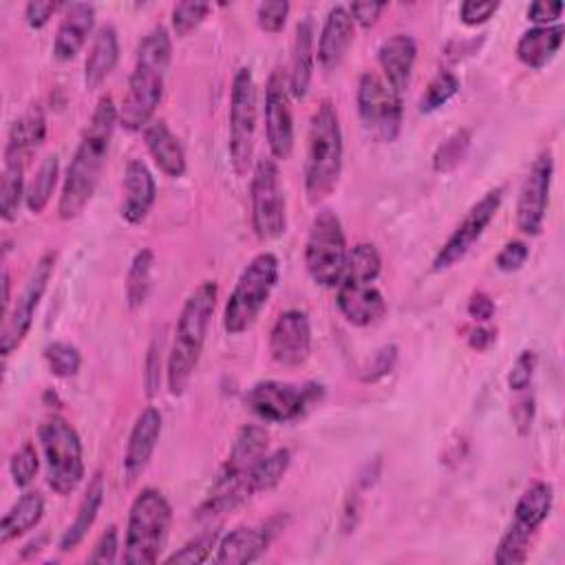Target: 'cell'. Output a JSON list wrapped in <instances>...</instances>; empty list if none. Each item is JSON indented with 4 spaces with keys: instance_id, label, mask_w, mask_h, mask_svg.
Masks as SVG:
<instances>
[{
    "instance_id": "obj_1",
    "label": "cell",
    "mask_w": 565,
    "mask_h": 565,
    "mask_svg": "<svg viewBox=\"0 0 565 565\" xmlns=\"http://www.w3.org/2000/svg\"><path fill=\"white\" fill-rule=\"evenodd\" d=\"M117 126H119V110L113 104V97L110 95L99 97L64 174V183L57 201V214L62 221L77 218L88 205V201L93 199L102 170L106 166Z\"/></svg>"
},
{
    "instance_id": "obj_2",
    "label": "cell",
    "mask_w": 565,
    "mask_h": 565,
    "mask_svg": "<svg viewBox=\"0 0 565 565\" xmlns=\"http://www.w3.org/2000/svg\"><path fill=\"white\" fill-rule=\"evenodd\" d=\"M172 60V40L166 26L150 29L137 44L128 90L119 108V126L128 132L143 130L161 104L166 73Z\"/></svg>"
},
{
    "instance_id": "obj_3",
    "label": "cell",
    "mask_w": 565,
    "mask_h": 565,
    "mask_svg": "<svg viewBox=\"0 0 565 565\" xmlns=\"http://www.w3.org/2000/svg\"><path fill=\"white\" fill-rule=\"evenodd\" d=\"M216 296H218L216 280H203L188 294L179 311L174 340H172L168 364H166L168 391L174 397L185 393L192 380V373L201 360L210 318L216 307Z\"/></svg>"
},
{
    "instance_id": "obj_4",
    "label": "cell",
    "mask_w": 565,
    "mask_h": 565,
    "mask_svg": "<svg viewBox=\"0 0 565 565\" xmlns=\"http://www.w3.org/2000/svg\"><path fill=\"white\" fill-rule=\"evenodd\" d=\"M342 126L331 99H322L309 121L305 154V192L311 205L322 203L338 185L342 174Z\"/></svg>"
},
{
    "instance_id": "obj_5",
    "label": "cell",
    "mask_w": 565,
    "mask_h": 565,
    "mask_svg": "<svg viewBox=\"0 0 565 565\" xmlns=\"http://www.w3.org/2000/svg\"><path fill=\"white\" fill-rule=\"evenodd\" d=\"M172 523V508L166 494L157 488H143L128 512L124 563L152 565L159 561Z\"/></svg>"
},
{
    "instance_id": "obj_6",
    "label": "cell",
    "mask_w": 565,
    "mask_h": 565,
    "mask_svg": "<svg viewBox=\"0 0 565 565\" xmlns=\"http://www.w3.org/2000/svg\"><path fill=\"white\" fill-rule=\"evenodd\" d=\"M278 258L271 252L256 254L243 267L223 309V327L230 335H241L256 322L278 282Z\"/></svg>"
},
{
    "instance_id": "obj_7",
    "label": "cell",
    "mask_w": 565,
    "mask_h": 565,
    "mask_svg": "<svg viewBox=\"0 0 565 565\" xmlns=\"http://www.w3.org/2000/svg\"><path fill=\"white\" fill-rule=\"evenodd\" d=\"M40 448L46 463V483L60 494L68 497L84 479V455L77 430L60 415H53L40 424Z\"/></svg>"
},
{
    "instance_id": "obj_8",
    "label": "cell",
    "mask_w": 565,
    "mask_h": 565,
    "mask_svg": "<svg viewBox=\"0 0 565 565\" xmlns=\"http://www.w3.org/2000/svg\"><path fill=\"white\" fill-rule=\"evenodd\" d=\"M552 503H554V488L547 481H534L523 490V494L514 505L512 523L503 532L494 550V563L519 565L527 561L530 541L550 516Z\"/></svg>"
},
{
    "instance_id": "obj_9",
    "label": "cell",
    "mask_w": 565,
    "mask_h": 565,
    "mask_svg": "<svg viewBox=\"0 0 565 565\" xmlns=\"http://www.w3.org/2000/svg\"><path fill=\"white\" fill-rule=\"evenodd\" d=\"M258 121V90L249 66H241L234 73L232 90H230V135L227 150L232 168L238 177H245L252 168L254 159V137Z\"/></svg>"
},
{
    "instance_id": "obj_10",
    "label": "cell",
    "mask_w": 565,
    "mask_h": 565,
    "mask_svg": "<svg viewBox=\"0 0 565 565\" xmlns=\"http://www.w3.org/2000/svg\"><path fill=\"white\" fill-rule=\"evenodd\" d=\"M324 395L322 384L318 382H280V380H260L245 393L247 408L267 424H289L309 413Z\"/></svg>"
},
{
    "instance_id": "obj_11",
    "label": "cell",
    "mask_w": 565,
    "mask_h": 565,
    "mask_svg": "<svg viewBox=\"0 0 565 565\" xmlns=\"http://www.w3.org/2000/svg\"><path fill=\"white\" fill-rule=\"evenodd\" d=\"M347 252V236L338 214L333 210H320L305 241V267L311 280L327 289L338 287Z\"/></svg>"
},
{
    "instance_id": "obj_12",
    "label": "cell",
    "mask_w": 565,
    "mask_h": 565,
    "mask_svg": "<svg viewBox=\"0 0 565 565\" xmlns=\"http://www.w3.org/2000/svg\"><path fill=\"white\" fill-rule=\"evenodd\" d=\"M249 214L260 241H276L287 232V199L280 183L278 161L260 157L249 177Z\"/></svg>"
},
{
    "instance_id": "obj_13",
    "label": "cell",
    "mask_w": 565,
    "mask_h": 565,
    "mask_svg": "<svg viewBox=\"0 0 565 565\" xmlns=\"http://www.w3.org/2000/svg\"><path fill=\"white\" fill-rule=\"evenodd\" d=\"M358 117L364 130L380 143H391L402 130V95H397L377 73H362L355 90Z\"/></svg>"
},
{
    "instance_id": "obj_14",
    "label": "cell",
    "mask_w": 565,
    "mask_h": 565,
    "mask_svg": "<svg viewBox=\"0 0 565 565\" xmlns=\"http://www.w3.org/2000/svg\"><path fill=\"white\" fill-rule=\"evenodd\" d=\"M53 269H55V254L44 252L38 258V263L33 265L13 307H9L4 311V320H2V329H0V353L4 358L11 355L24 342V338L33 324L35 309L49 287L51 276H53Z\"/></svg>"
},
{
    "instance_id": "obj_15",
    "label": "cell",
    "mask_w": 565,
    "mask_h": 565,
    "mask_svg": "<svg viewBox=\"0 0 565 565\" xmlns=\"http://www.w3.org/2000/svg\"><path fill=\"white\" fill-rule=\"evenodd\" d=\"M501 201H503V188H492L466 212L461 223L452 230V234L435 254L433 271L450 269L475 247V243L483 236L488 225L494 221L501 207Z\"/></svg>"
},
{
    "instance_id": "obj_16",
    "label": "cell",
    "mask_w": 565,
    "mask_h": 565,
    "mask_svg": "<svg viewBox=\"0 0 565 565\" xmlns=\"http://www.w3.org/2000/svg\"><path fill=\"white\" fill-rule=\"evenodd\" d=\"M554 177V154L550 148L541 150L532 161L516 196V227L525 236H539L550 203V188Z\"/></svg>"
},
{
    "instance_id": "obj_17",
    "label": "cell",
    "mask_w": 565,
    "mask_h": 565,
    "mask_svg": "<svg viewBox=\"0 0 565 565\" xmlns=\"http://www.w3.org/2000/svg\"><path fill=\"white\" fill-rule=\"evenodd\" d=\"M289 97L287 75L280 68L271 71L265 84L263 117L269 154L276 161H287L294 152V115Z\"/></svg>"
},
{
    "instance_id": "obj_18",
    "label": "cell",
    "mask_w": 565,
    "mask_h": 565,
    "mask_svg": "<svg viewBox=\"0 0 565 565\" xmlns=\"http://www.w3.org/2000/svg\"><path fill=\"white\" fill-rule=\"evenodd\" d=\"M311 353V322L302 309H285L269 331V355L276 364L296 369Z\"/></svg>"
},
{
    "instance_id": "obj_19",
    "label": "cell",
    "mask_w": 565,
    "mask_h": 565,
    "mask_svg": "<svg viewBox=\"0 0 565 565\" xmlns=\"http://www.w3.org/2000/svg\"><path fill=\"white\" fill-rule=\"evenodd\" d=\"M282 525V519L276 516L260 525H238L230 530L218 539L214 561L227 565H245L260 558Z\"/></svg>"
},
{
    "instance_id": "obj_20",
    "label": "cell",
    "mask_w": 565,
    "mask_h": 565,
    "mask_svg": "<svg viewBox=\"0 0 565 565\" xmlns=\"http://www.w3.org/2000/svg\"><path fill=\"white\" fill-rule=\"evenodd\" d=\"M335 289V305L353 327L375 324L386 313V300L373 282L340 280Z\"/></svg>"
},
{
    "instance_id": "obj_21",
    "label": "cell",
    "mask_w": 565,
    "mask_h": 565,
    "mask_svg": "<svg viewBox=\"0 0 565 565\" xmlns=\"http://www.w3.org/2000/svg\"><path fill=\"white\" fill-rule=\"evenodd\" d=\"M161 413L154 406H146L137 415L124 452V472L128 481H135L150 463L161 435Z\"/></svg>"
},
{
    "instance_id": "obj_22",
    "label": "cell",
    "mask_w": 565,
    "mask_h": 565,
    "mask_svg": "<svg viewBox=\"0 0 565 565\" xmlns=\"http://www.w3.org/2000/svg\"><path fill=\"white\" fill-rule=\"evenodd\" d=\"M269 452V433L265 426L245 424L227 452V459L218 472V479L225 481H247L249 470Z\"/></svg>"
},
{
    "instance_id": "obj_23",
    "label": "cell",
    "mask_w": 565,
    "mask_h": 565,
    "mask_svg": "<svg viewBox=\"0 0 565 565\" xmlns=\"http://www.w3.org/2000/svg\"><path fill=\"white\" fill-rule=\"evenodd\" d=\"M121 190H124L121 218L128 225H139L141 221H146V216L152 210L154 199H157L154 177L141 159H130L126 163Z\"/></svg>"
},
{
    "instance_id": "obj_24",
    "label": "cell",
    "mask_w": 565,
    "mask_h": 565,
    "mask_svg": "<svg viewBox=\"0 0 565 565\" xmlns=\"http://www.w3.org/2000/svg\"><path fill=\"white\" fill-rule=\"evenodd\" d=\"M353 38H355V22L349 9L342 4L331 7L318 38V49H316L318 64L327 73L335 71L342 64Z\"/></svg>"
},
{
    "instance_id": "obj_25",
    "label": "cell",
    "mask_w": 565,
    "mask_h": 565,
    "mask_svg": "<svg viewBox=\"0 0 565 565\" xmlns=\"http://www.w3.org/2000/svg\"><path fill=\"white\" fill-rule=\"evenodd\" d=\"M417 60V42L408 33H393L382 40L377 49V62L384 73V82L397 93L404 95L411 84V73Z\"/></svg>"
},
{
    "instance_id": "obj_26",
    "label": "cell",
    "mask_w": 565,
    "mask_h": 565,
    "mask_svg": "<svg viewBox=\"0 0 565 565\" xmlns=\"http://www.w3.org/2000/svg\"><path fill=\"white\" fill-rule=\"evenodd\" d=\"M62 9L64 15L55 31L53 55L60 62H68L82 51L95 26V7L88 2H68Z\"/></svg>"
},
{
    "instance_id": "obj_27",
    "label": "cell",
    "mask_w": 565,
    "mask_h": 565,
    "mask_svg": "<svg viewBox=\"0 0 565 565\" xmlns=\"http://www.w3.org/2000/svg\"><path fill=\"white\" fill-rule=\"evenodd\" d=\"M313 62H316V26H313V18L305 15L296 24L289 71H287V86L294 99L307 97L311 77H313Z\"/></svg>"
},
{
    "instance_id": "obj_28",
    "label": "cell",
    "mask_w": 565,
    "mask_h": 565,
    "mask_svg": "<svg viewBox=\"0 0 565 565\" xmlns=\"http://www.w3.org/2000/svg\"><path fill=\"white\" fill-rule=\"evenodd\" d=\"M143 143H146L152 161L166 177L179 179L185 174V168H188L185 150H183L181 141L177 139V135L168 128L166 121L152 119L143 128Z\"/></svg>"
},
{
    "instance_id": "obj_29",
    "label": "cell",
    "mask_w": 565,
    "mask_h": 565,
    "mask_svg": "<svg viewBox=\"0 0 565 565\" xmlns=\"http://www.w3.org/2000/svg\"><path fill=\"white\" fill-rule=\"evenodd\" d=\"M563 33H565V26L561 22L550 26H532L523 31L514 49L519 62L532 71H541L558 53L563 44Z\"/></svg>"
},
{
    "instance_id": "obj_30",
    "label": "cell",
    "mask_w": 565,
    "mask_h": 565,
    "mask_svg": "<svg viewBox=\"0 0 565 565\" xmlns=\"http://www.w3.org/2000/svg\"><path fill=\"white\" fill-rule=\"evenodd\" d=\"M119 62V38L113 24L97 29L84 62V84L88 90L99 88Z\"/></svg>"
},
{
    "instance_id": "obj_31",
    "label": "cell",
    "mask_w": 565,
    "mask_h": 565,
    "mask_svg": "<svg viewBox=\"0 0 565 565\" xmlns=\"http://www.w3.org/2000/svg\"><path fill=\"white\" fill-rule=\"evenodd\" d=\"M104 494H106L104 477L97 472V475L90 479V483H88V488H86V492H84V497H82V501H79V508H77V514H75L73 523H71V525L64 530V534L60 536L57 547H60L62 552L75 550V547L86 539L88 530L93 527V523H95V519H97V514H99V510H102Z\"/></svg>"
},
{
    "instance_id": "obj_32",
    "label": "cell",
    "mask_w": 565,
    "mask_h": 565,
    "mask_svg": "<svg viewBox=\"0 0 565 565\" xmlns=\"http://www.w3.org/2000/svg\"><path fill=\"white\" fill-rule=\"evenodd\" d=\"M26 159L29 157L11 148H4V163H2V179H0V216L7 223L18 218L20 205L26 194V185H24Z\"/></svg>"
},
{
    "instance_id": "obj_33",
    "label": "cell",
    "mask_w": 565,
    "mask_h": 565,
    "mask_svg": "<svg viewBox=\"0 0 565 565\" xmlns=\"http://www.w3.org/2000/svg\"><path fill=\"white\" fill-rule=\"evenodd\" d=\"M44 516V497L35 490H29L18 497V501L7 510L0 521V545L31 532Z\"/></svg>"
},
{
    "instance_id": "obj_34",
    "label": "cell",
    "mask_w": 565,
    "mask_h": 565,
    "mask_svg": "<svg viewBox=\"0 0 565 565\" xmlns=\"http://www.w3.org/2000/svg\"><path fill=\"white\" fill-rule=\"evenodd\" d=\"M46 137V117L44 110L38 104H31L9 128L7 146L24 157H29L33 150L40 148V143Z\"/></svg>"
},
{
    "instance_id": "obj_35",
    "label": "cell",
    "mask_w": 565,
    "mask_h": 565,
    "mask_svg": "<svg viewBox=\"0 0 565 565\" xmlns=\"http://www.w3.org/2000/svg\"><path fill=\"white\" fill-rule=\"evenodd\" d=\"M57 177H60V159L53 152V154L42 159V163L33 172V179L26 183L24 205H26L29 212L40 214L49 205L51 194H53L55 183H57Z\"/></svg>"
},
{
    "instance_id": "obj_36",
    "label": "cell",
    "mask_w": 565,
    "mask_h": 565,
    "mask_svg": "<svg viewBox=\"0 0 565 565\" xmlns=\"http://www.w3.org/2000/svg\"><path fill=\"white\" fill-rule=\"evenodd\" d=\"M289 463H291L289 448H276V450L267 452L265 457H260V461L247 475V486H249L252 494L267 492V490L276 488L282 481V477L287 475Z\"/></svg>"
},
{
    "instance_id": "obj_37",
    "label": "cell",
    "mask_w": 565,
    "mask_h": 565,
    "mask_svg": "<svg viewBox=\"0 0 565 565\" xmlns=\"http://www.w3.org/2000/svg\"><path fill=\"white\" fill-rule=\"evenodd\" d=\"M152 265H154V254L150 247H141L128 267L126 274V305L130 309H139L148 294H150V280H152Z\"/></svg>"
},
{
    "instance_id": "obj_38",
    "label": "cell",
    "mask_w": 565,
    "mask_h": 565,
    "mask_svg": "<svg viewBox=\"0 0 565 565\" xmlns=\"http://www.w3.org/2000/svg\"><path fill=\"white\" fill-rule=\"evenodd\" d=\"M382 271V256L373 243H358L347 252L340 280L375 282Z\"/></svg>"
},
{
    "instance_id": "obj_39",
    "label": "cell",
    "mask_w": 565,
    "mask_h": 565,
    "mask_svg": "<svg viewBox=\"0 0 565 565\" xmlns=\"http://www.w3.org/2000/svg\"><path fill=\"white\" fill-rule=\"evenodd\" d=\"M470 141H472V135L468 128H459L450 137H446L433 154V170L439 174L452 172L468 157Z\"/></svg>"
},
{
    "instance_id": "obj_40",
    "label": "cell",
    "mask_w": 565,
    "mask_h": 565,
    "mask_svg": "<svg viewBox=\"0 0 565 565\" xmlns=\"http://www.w3.org/2000/svg\"><path fill=\"white\" fill-rule=\"evenodd\" d=\"M459 93V79L452 71H439L426 86L422 99H419V113L430 115L446 106L455 95Z\"/></svg>"
},
{
    "instance_id": "obj_41",
    "label": "cell",
    "mask_w": 565,
    "mask_h": 565,
    "mask_svg": "<svg viewBox=\"0 0 565 565\" xmlns=\"http://www.w3.org/2000/svg\"><path fill=\"white\" fill-rule=\"evenodd\" d=\"M42 355L49 364V371L55 377H73L77 375L79 366H82V355L79 349L71 342H62V340H53L42 349Z\"/></svg>"
},
{
    "instance_id": "obj_42",
    "label": "cell",
    "mask_w": 565,
    "mask_h": 565,
    "mask_svg": "<svg viewBox=\"0 0 565 565\" xmlns=\"http://www.w3.org/2000/svg\"><path fill=\"white\" fill-rule=\"evenodd\" d=\"M221 532L218 530H205L201 534H196L194 539H190L183 547H179L177 552H172L166 563H183V565H196L207 561V556L212 554V547H216Z\"/></svg>"
},
{
    "instance_id": "obj_43",
    "label": "cell",
    "mask_w": 565,
    "mask_h": 565,
    "mask_svg": "<svg viewBox=\"0 0 565 565\" xmlns=\"http://www.w3.org/2000/svg\"><path fill=\"white\" fill-rule=\"evenodd\" d=\"M40 470V457L31 441H24L18 450H13L9 459V475L15 488H26Z\"/></svg>"
},
{
    "instance_id": "obj_44",
    "label": "cell",
    "mask_w": 565,
    "mask_h": 565,
    "mask_svg": "<svg viewBox=\"0 0 565 565\" xmlns=\"http://www.w3.org/2000/svg\"><path fill=\"white\" fill-rule=\"evenodd\" d=\"M210 13V4L207 2H179L172 7V31L179 38H185L188 33H192Z\"/></svg>"
},
{
    "instance_id": "obj_45",
    "label": "cell",
    "mask_w": 565,
    "mask_h": 565,
    "mask_svg": "<svg viewBox=\"0 0 565 565\" xmlns=\"http://www.w3.org/2000/svg\"><path fill=\"white\" fill-rule=\"evenodd\" d=\"M536 353L532 349H523L516 360L512 362L510 371H508V388L512 393H523L532 388V380H534V371H536Z\"/></svg>"
},
{
    "instance_id": "obj_46",
    "label": "cell",
    "mask_w": 565,
    "mask_h": 565,
    "mask_svg": "<svg viewBox=\"0 0 565 565\" xmlns=\"http://www.w3.org/2000/svg\"><path fill=\"white\" fill-rule=\"evenodd\" d=\"M395 362H397V347L395 344H382L377 351L371 353V358L362 366L360 380L362 382H377L395 369Z\"/></svg>"
},
{
    "instance_id": "obj_47",
    "label": "cell",
    "mask_w": 565,
    "mask_h": 565,
    "mask_svg": "<svg viewBox=\"0 0 565 565\" xmlns=\"http://www.w3.org/2000/svg\"><path fill=\"white\" fill-rule=\"evenodd\" d=\"M289 2L287 0H271V2H260L256 7V22L265 33H280L287 15H289Z\"/></svg>"
},
{
    "instance_id": "obj_48",
    "label": "cell",
    "mask_w": 565,
    "mask_h": 565,
    "mask_svg": "<svg viewBox=\"0 0 565 565\" xmlns=\"http://www.w3.org/2000/svg\"><path fill=\"white\" fill-rule=\"evenodd\" d=\"M527 256H530V247L523 241H508L501 247V252L497 254L494 265H497L499 271L512 274V271H519L525 265Z\"/></svg>"
},
{
    "instance_id": "obj_49",
    "label": "cell",
    "mask_w": 565,
    "mask_h": 565,
    "mask_svg": "<svg viewBox=\"0 0 565 565\" xmlns=\"http://www.w3.org/2000/svg\"><path fill=\"white\" fill-rule=\"evenodd\" d=\"M534 397L530 391H523V393H516V399L512 402V408H510V415H512V422L519 430V435H527L530 428H532V422H534Z\"/></svg>"
},
{
    "instance_id": "obj_50",
    "label": "cell",
    "mask_w": 565,
    "mask_h": 565,
    "mask_svg": "<svg viewBox=\"0 0 565 565\" xmlns=\"http://www.w3.org/2000/svg\"><path fill=\"white\" fill-rule=\"evenodd\" d=\"M499 9V2H477V0H466L459 7V18L466 26H479L488 22Z\"/></svg>"
},
{
    "instance_id": "obj_51",
    "label": "cell",
    "mask_w": 565,
    "mask_h": 565,
    "mask_svg": "<svg viewBox=\"0 0 565 565\" xmlns=\"http://www.w3.org/2000/svg\"><path fill=\"white\" fill-rule=\"evenodd\" d=\"M161 384V340L152 342L146 355V371H143V386L146 395L154 397Z\"/></svg>"
},
{
    "instance_id": "obj_52",
    "label": "cell",
    "mask_w": 565,
    "mask_h": 565,
    "mask_svg": "<svg viewBox=\"0 0 565 565\" xmlns=\"http://www.w3.org/2000/svg\"><path fill=\"white\" fill-rule=\"evenodd\" d=\"M117 550H119V534L115 525H108L106 532H102V536L97 539L88 563H113L117 558Z\"/></svg>"
},
{
    "instance_id": "obj_53",
    "label": "cell",
    "mask_w": 565,
    "mask_h": 565,
    "mask_svg": "<svg viewBox=\"0 0 565 565\" xmlns=\"http://www.w3.org/2000/svg\"><path fill=\"white\" fill-rule=\"evenodd\" d=\"M563 13V2H550V0H536L527 7V20L534 22V26H550L556 24Z\"/></svg>"
},
{
    "instance_id": "obj_54",
    "label": "cell",
    "mask_w": 565,
    "mask_h": 565,
    "mask_svg": "<svg viewBox=\"0 0 565 565\" xmlns=\"http://www.w3.org/2000/svg\"><path fill=\"white\" fill-rule=\"evenodd\" d=\"M347 9L355 24H360L362 29H371L375 26L380 13L386 9V2H351Z\"/></svg>"
},
{
    "instance_id": "obj_55",
    "label": "cell",
    "mask_w": 565,
    "mask_h": 565,
    "mask_svg": "<svg viewBox=\"0 0 565 565\" xmlns=\"http://www.w3.org/2000/svg\"><path fill=\"white\" fill-rule=\"evenodd\" d=\"M60 7H62V4L51 2V0H46V2L33 0V2H29V4L24 7V20H26V24H29L31 29H42V26L53 18V13H55Z\"/></svg>"
},
{
    "instance_id": "obj_56",
    "label": "cell",
    "mask_w": 565,
    "mask_h": 565,
    "mask_svg": "<svg viewBox=\"0 0 565 565\" xmlns=\"http://www.w3.org/2000/svg\"><path fill=\"white\" fill-rule=\"evenodd\" d=\"M468 316L477 322H488L494 316V300L486 291H475L468 300Z\"/></svg>"
},
{
    "instance_id": "obj_57",
    "label": "cell",
    "mask_w": 565,
    "mask_h": 565,
    "mask_svg": "<svg viewBox=\"0 0 565 565\" xmlns=\"http://www.w3.org/2000/svg\"><path fill=\"white\" fill-rule=\"evenodd\" d=\"M494 340H497V329H492V327H477V329H472L470 335H468V344H470V349H475V351H486V349H490V347L494 344Z\"/></svg>"
},
{
    "instance_id": "obj_58",
    "label": "cell",
    "mask_w": 565,
    "mask_h": 565,
    "mask_svg": "<svg viewBox=\"0 0 565 565\" xmlns=\"http://www.w3.org/2000/svg\"><path fill=\"white\" fill-rule=\"evenodd\" d=\"M2 287H4L2 305H4V311H7V309H9V305H11V296H9V291H11V280H9V271H7V269L2 271Z\"/></svg>"
}]
</instances>
